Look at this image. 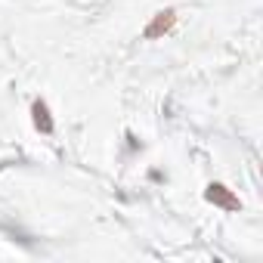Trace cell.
<instances>
[{
	"instance_id": "7a4b0ae2",
	"label": "cell",
	"mask_w": 263,
	"mask_h": 263,
	"mask_svg": "<svg viewBox=\"0 0 263 263\" xmlns=\"http://www.w3.org/2000/svg\"><path fill=\"white\" fill-rule=\"evenodd\" d=\"M208 201H214V204H220V208H226V211H235V208H238V198L229 195V189L220 186V183L208 186Z\"/></svg>"
},
{
	"instance_id": "3957f363",
	"label": "cell",
	"mask_w": 263,
	"mask_h": 263,
	"mask_svg": "<svg viewBox=\"0 0 263 263\" xmlns=\"http://www.w3.org/2000/svg\"><path fill=\"white\" fill-rule=\"evenodd\" d=\"M31 111H34V124H37V130H44V134H53V118H50L47 102H34Z\"/></svg>"
},
{
	"instance_id": "6da1fadb",
	"label": "cell",
	"mask_w": 263,
	"mask_h": 263,
	"mask_svg": "<svg viewBox=\"0 0 263 263\" xmlns=\"http://www.w3.org/2000/svg\"><path fill=\"white\" fill-rule=\"evenodd\" d=\"M174 22H177V13H174V10H164V13H158V16L152 19V25L146 28V37H149V41L161 37L164 31H171V28H174Z\"/></svg>"
}]
</instances>
